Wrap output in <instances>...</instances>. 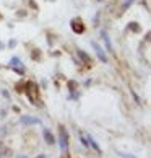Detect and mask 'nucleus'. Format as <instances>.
Masks as SVG:
<instances>
[{"label": "nucleus", "instance_id": "2", "mask_svg": "<svg viewBox=\"0 0 151 158\" xmlns=\"http://www.w3.org/2000/svg\"><path fill=\"white\" fill-rule=\"evenodd\" d=\"M59 143H60L62 152H65L68 147V135H67V131L63 127H60V131H59Z\"/></svg>", "mask_w": 151, "mask_h": 158}, {"label": "nucleus", "instance_id": "10", "mask_svg": "<svg viewBox=\"0 0 151 158\" xmlns=\"http://www.w3.org/2000/svg\"><path fill=\"white\" fill-rule=\"evenodd\" d=\"M86 140H88V145H91V147L94 148V150L97 152V153H99V152H101V148H99V145H97V143L94 142V139H93L91 135H86Z\"/></svg>", "mask_w": 151, "mask_h": 158}, {"label": "nucleus", "instance_id": "19", "mask_svg": "<svg viewBox=\"0 0 151 158\" xmlns=\"http://www.w3.org/2000/svg\"><path fill=\"white\" fill-rule=\"evenodd\" d=\"M38 158H46V156H44V155H39V156H38Z\"/></svg>", "mask_w": 151, "mask_h": 158}, {"label": "nucleus", "instance_id": "4", "mask_svg": "<svg viewBox=\"0 0 151 158\" xmlns=\"http://www.w3.org/2000/svg\"><path fill=\"white\" fill-rule=\"evenodd\" d=\"M72 30L73 33H77V34H81V33H85V25H83V21H81L80 18H75L72 20Z\"/></svg>", "mask_w": 151, "mask_h": 158}, {"label": "nucleus", "instance_id": "15", "mask_svg": "<svg viewBox=\"0 0 151 158\" xmlns=\"http://www.w3.org/2000/svg\"><path fill=\"white\" fill-rule=\"evenodd\" d=\"M81 143H83L85 147H88V140H86V137H83V135H81Z\"/></svg>", "mask_w": 151, "mask_h": 158}, {"label": "nucleus", "instance_id": "9", "mask_svg": "<svg viewBox=\"0 0 151 158\" xmlns=\"http://www.w3.org/2000/svg\"><path fill=\"white\" fill-rule=\"evenodd\" d=\"M78 57H80V59L83 60V62H86V64H93V62H91V57L86 54L83 49H78Z\"/></svg>", "mask_w": 151, "mask_h": 158}, {"label": "nucleus", "instance_id": "12", "mask_svg": "<svg viewBox=\"0 0 151 158\" xmlns=\"http://www.w3.org/2000/svg\"><path fill=\"white\" fill-rule=\"evenodd\" d=\"M117 155H119L120 158H135L133 155H130V153H124V152H117Z\"/></svg>", "mask_w": 151, "mask_h": 158}, {"label": "nucleus", "instance_id": "14", "mask_svg": "<svg viewBox=\"0 0 151 158\" xmlns=\"http://www.w3.org/2000/svg\"><path fill=\"white\" fill-rule=\"evenodd\" d=\"M39 57H41V52H38V51H36V52H33V59H36V60H38Z\"/></svg>", "mask_w": 151, "mask_h": 158}, {"label": "nucleus", "instance_id": "6", "mask_svg": "<svg viewBox=\"0 0 151 158\" xmlns=\"http://www.w3.org/2000/svg\"><path fill=\"white\" fill-rule=\"evenodd\" d=\"M20 122L21 124H26V126H36V124H41V119L34 118V116H21Z\"/></svg>", "mask_w": 151, "mask_h": 158}, {"label": "nucleus", "instance_id": "13", "mask_svg": "<svg viewBox=\"0 0 151 158\" xmlns=\"http://www.w3.org/2000/svg\"><path fill=\"white\" fill-rule=\"evenodd\" d=\"M68 90L75 91V90H77V83H75V81H68Z\"/></svg>", "mask_w": 151, "mask_h": 158}, {"label": "nucleus", "instance_id": "17", "mask_svg": "<svg viewBox=\"0 0 151 158\" xmlns=\"http://www.w3.org/2000/svg\"><path fill=\"white\" fill-rule=\"evenodd\" d=\"M15 158H30V156H28V155H16Z\"/></svg>", "mask_w": 151, "mask_h": 158}, {"label": "nucleus", "instance_id": "3", "mask_svg": "<svg viewBox=\"0 0 151 158\" xmlns=\"http://www.w3.org/2000/svg\"><path fill=\"white\" fill-rule=\"evenodd\" d=\"M10 67L15 70V72H18L20 75L25 73V70H23V64L20 60V57H11L10 59Z\"/></svg>", "mask_w": 151, "mask_h": 158}, {"label": "nucleus", "instance_id": "7", "mask_svg": "<svg viewBox=\"0 0 151 158\" xmlns=\"http://www.w3.org/2000/svg\"><path fill=\"white\" fill-rule=\"evenodd\" d=\"M42 135H44V140H46V143H47V145H55V137L52 135V132L49 131V129H44Z\"/></svg>", "mask_w": 151, "mask_h": 158}, {"label": "nucleus", "instance_id": "8", "mask_svg": "<svg viewBox=\"0 0 151 158\" xmlns=\"http://www.w3.org/2000/svg\"><path fill=\"white\" fill-rule=\"evenodd\" d=\"M101 38L104 39V43H106V49H107L109 52H114V51H112V44H111V39H109L107 31H101Z\"/></svg>", "mask_w": 151, "mask_h": 158}, {"label": "nucleus", "instance_id": "21", "mask_svg": "<svg viewBox=\"0 0 151 158\" xmlns=\"http://www.w3.org/2000/svg\"><path fill=\"white\" fill-rule=\"evenodd\" d=\"M0 158H2V156H0Z\"/></svg>", "mask_w": 151, "mask_h": 158}, {"label": "nucleus", "instance_id": "20", "mask_svg": "<svg viewBox=\"0 0 151 158\" xmlns=\"http://www.w3.org/2000/svg\"><path fill=\"white\" fill-rule=\"evenodd\" d=\"M0 20H2V15H0Z\"/></svg>", "mask_w": 151, "mask_h": 158}, {"label": "nucleus", "instance_id": "11", "mask_svg": "<svg viewBox=\"0 0 151 158\" xmlns=\"http://www.w3.org/2000/svg\"><path fill=\"white\" fill-rule=\"evenodd\" d=\"M129 30H132L133 33H140V26H138V23L132 21V23H129Z\"/></svg>", "mask_w": 151, "mask_h": 158}, {"label": "nucleus", "instance_id": "16", "mask_svg": "<svg viewBox=\"0 0 151 158\" xmlns=\"http://www.w3.org/2000/svg\"><path fill=\"white\" fill-rule=\"evenodd\" d=\"M15 44H16V41H13V39H11V41H10V43H8V46H10V48H13V46H15Z\"/></svg>", "mask_w": 151, "mask_h": 158}, {"label": "nucleus", "instance_id": "1", "mask_svg": "<svg viewBox=\"0 0 151 158\" xmlns=\"http://www.w3.org/2000/svg\"><path fill=\"white\" fill-rule=\"evenodd\" d=\"M91 46H93V49H94V52H96L97 59H99L101 62H104V64H107V56L104 54V49L101 48V46L97 44L96 41H91Z\"/></svg>", "mask_w": 151, "mask_h": 158}, {"label": "nucleus", "instance_id": "5", "mask_svg": "<svg viewBox=\"0 0 151 158\" xmlns=\"http://www.w3.org/2000/svg\"><path fill=\"white\" fill-rule=\"evenodd\" d=\"M25 90H26V95L30 96L31 101H33V103L36 101V98H34V93L38 91V86H36V83H33V81H28L26 86H25Z\"/></svg>", "mask_w": 151, "mask_h": 158}, {"label": "nucleus", "instance_id": "18", "mask_svg": "<svg viewBox=\"0 0 151 158\" xmlns=\"http://www.w3.org/2000/svg\"><path fill=\"white\" fill-rule=\"evenodd\" d=\"M132 2H133V0H127V2H125V8H127V7H129V5H130Z\"/></svg>", "mask_w": 151, "mask_h": 158}]
</instances>
